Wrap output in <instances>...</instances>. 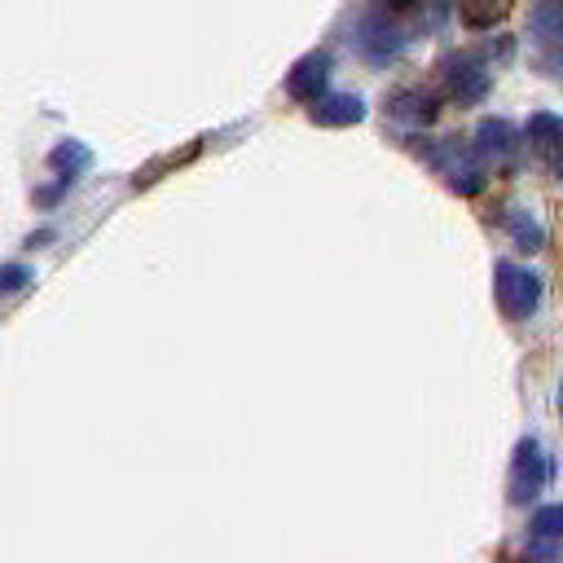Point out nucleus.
I'll return each instance as SVG.
<instances>
[{"label":"nucleus","instance_id":"obj_9","mask_svg":"<svg viewBox=\"0 0 563 563\" xmlns=\"http://www.w3.org/2000/svg\"><path fill=\"white\" fill-rule=\"evenodd\" d=\"M515 128L506 123V119H484L479 128H475V158H510L515 154Z\"/></svg>","mask_w":563,"mask_h":563},{"label":"nucleus","instance_id":"obj_5","mask_svg":"<svg viewBox=\"0 0 563 563\" xmlns=\"http://www.w3.org/2000/svg\"><path fill=\"white\" fill-rule=\"evenodd\" d=\"M523 136H528L532 154H537L554 176H563V119L550 114V110H537V114L528 119Z\"/></svg>","mask_w":563,"mask_h":563},{"label":"nucleus","instance_id":"obj_17","mask_svg":"<svg viewBox=\"0 0 563 563\" xmlns=\"http://www.w3.org/2000/svg\"><path fill=\"white\" fill-rule=\"evenodd\" d=\"M559 413H563V383H559Z\"/></svg>","mask_w":563,"mask_h":563},{"label":"nucleus","instance_id":"obj_16","mask_svg":"<svg viewBox=\"0 0 563 563\" xmlns=\"http://www.w3.org/2000/svg\"><path fill=\"white\" fill-rule=\"evenodd\" d=\"M528 554H532V563H554V559H559V545H550V541H532Z\"/></svg>","mask_w":563,"mask_h":563},{"label":"nucleus","instance_id":"obj_11","mask_svg":"<svg viewBox=\"0 0 563 563\" xmlns=\"http://www.w3.org/2000/svg\"><path fill=\"white\" fill-rule=\"evenodd\" d=\"M457 13H462L466 26L488 31L493 22H501L510 13V0H457Z\"/></svg>","mask_w":563,"mask_h":563},{"label":"nucleus","instance_id":"obj_13","mask_svg":"<svg viewBox=\"0 0 563 563\" xmlns=\"http://www.w3.org/2000/svg\"><path fill=\"white\" fill-rule=\"evenodd\" d=\"M532 541H563V501H550L541 510H532V523H528Z\"/></svg>","mask_w":563,"mask_h":563},{"label":"nucleus","instance_id":"obj_6","mask_svg":"<svg viewBox=\"0 0 563 563\" xmlns=\"http://www.w3.org/2000/svg\"><path fill=\"white\" fill-rule=\"evenodd\" d=\"M532 26V40L545 57V66H559L563 70V0H541L528 18Z\"/></svg>","mask_w":563,"mask_h":563},{"label":"nucleus","instance_id":"obj_15","mask_svg":"<svg viewBox=\"0 0 563 563\" xmlns=\"http://www.w3.org/2000/svg\"><path fill=\"white\" fill-rule=\"evenodd\" d=\"M53 167H62V180H70L79 167H88V150L79 141H66V145L53 150Z\"/></svg>","mask_w":563,"mask_h":563},{"label":"nucleus","instance_id":"obj_4","mask_svg":"<svg viewBox=\"0 0 563 563\" xmlns=\"http://www.w3.org/2000/svg\"><path fill=\"white\" fill-rule=\"evenodd\" d=\"M422 154L440 167L449 189H457V194H479L484 189V172H479L475 150H462L457 141H440V145H422Z\"/></svg>","mask_w":563,"mask_h":563},{"label":"nucleus","instance_id":"obj_7","mask_svg":"<svg viewBox=\"0 0 563 563\" xmlns=\"http://www.w3.org/2000/svg\"><path fill=\"white\" fill-rule=\"evenodd\" d=\"M325 75H330V57H325V53H308V57H299L295 70L286 75V92L317 106V101L325 97Z\"/></svg>","mask_w":563,"mask_h":563},{"label":"nucleus","instance_id":"obj_2","mask_svg":"<svg viewBox=\"0 0 563 563\" xmlns=\"http://www.w3.org/2000/svg\"><path fill=\"white\" fill-rule=\"evenodd\" d=\"M545 479H550V457L537 444V435H523L515 444V457H510V488H506L510 506H528L545 488Z\"/></svg>","mask_w":563,"mask_h":563},{"label":"nucleus","instance_id":"obj_1","mask_svg":"<svg viewBox=\"0 0 563 563\" xmlns=\"http://www.w3.org/2000/svg\"><path fill=\"white\" fill-rule=\"evenodd\" d=\"M493 295H497V308H501L510 321H523V317H532L537 303H541V277L528 273V268H519V264H510V260H501V264L493 268Z\"/></svg>","mask_w":563,"mask_h":563},{"label":"nucleus","instance_id":"obj_3","mask_svg":"<svg viewBox=\"0 0 563 563\" xmlns=\"http://www.w3.org/2000/svg\"><path fill=\"white\" fill-rule=\"evenodd\" d=\"M405 44H409V31H405L396 18H387V13H365V18L356 22V48H361V57L374 62V66H387L391 57H400Z\"/></svg>","mask_w":563,"mask_h":563},{"label":"nucleus","instance_id":"obj_10","mask_svg":"<svg viewBox=\"0 0 563 563\" xmlns=\"http://www.w3.org/2000/svg\"><path fill=\"white\" fill-rule=\"evenodd\" d=\"M312 119L325 123V128H347V123H361L365 119V101L352 97V92H334V97H321L312 106Z\"/></svg>","mask_w":563,"mask_h":563},{"label":"nucleus","instance_id":"obj_8","mask_svg":"<svg viewBox=\"0 0 563 563\" xmlns=\"http://www.w3.org/2000/svg\"><path fill=\"white\" fill-rule=\"evenodd\" d=\"M444 79H449V97H457L462 106H475L488 92V70H484L479 57H453Z\"/></svg>","mask_w":563,"mask_h":563},{"label":"nucleus","instance_id":"obj_12","mask_svg":"<svg viewBox=\"0 0 563 563\" xmlns=\"http://www.w3.org/2000/svg\"><path fill=\"white\" fill-rule=\"evenodd\" d=\"M387 114L409 119V123H427V119H435V101L422 97V92H396V97L387 101Z\"/></svg>","mask_w":563,"mask_h":563},{"label":"nucleus","instance_id":"obj_14","mask_svg":"<svg viewBox=\"0 0 563 563\" xmlns=\"http://www.w3.org/2000/svg\"><path fill=\"white\" fill-rule=\"evenodd\" d=\"M506 229H510V238H515L523 251H541V242H545L541 224H537L528 211H506Z\"/></svg>","mask_w":563,"mask_h":563}]
</instances>
